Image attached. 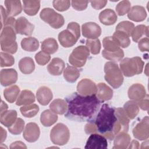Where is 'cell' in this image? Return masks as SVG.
Instances as JSON below:
<instances>
[{
  "label": "cell",
  "mask_w": 149,
  "mask_h": 149,
  "mask_svg": "<svg viewBox=\"0 0 149 149\" xmlns=\"http://www.w3.org/2000/svg\"><path fill=\"white\" fill-rule=\"evenodd\" d=\"M66 101L68 109L65 117L79 122L93 120L101 104L95 94L84 96L77 93L67 97Z\"/></svg>",
  "instance_id": "1"
},
{
  "label": "cell",
  "mask_w": 149,
  "mask_h": 149,
  "mask_svg": "<svg viewBox=\"0 0 149 149\" xmlns=\"http://www.w3.org/2000/svg\"><path fill=\"white\" fill-rule=\"evenodd\" d=\"M94 122L96 125L97 132L110 140L113 139L117 122L114 108L107 104H104Z\"/></svg>",
  "instance_id": "2"
},
{
  "label": "cell",
  "mask_w": 149,
  "mask_h": 149,
  "mask_svg": "<svg viewBox=\"0 0 149 149\" xmlns=\"http://www.w3.org/2000/svg\"><path fill=\"white\" fill-rule=\"evenodd\" d=\"M15 18L8 16L2 28L0 42L1 49L5 52L15 54L17 50V44L16 42V31Z\"/></svg>",
  "instance_id": "3"
},
{
  "label": "cell",
  "mask_w": 149,
  "mask_h": 149,
  "mask_svg": "<svg viewBox=\"0 0 149 149\" xmlns=\"http://www.w3.org/2000/svg\"><path fill=\"white\" fill-rule=\"evenodd\" d=\"M80 36V26L76 22H70L67 29L61 31L58 34V40L62 46L65 48L74 45Z\"/></svg>",
  "instance_id": "4"
},
{
  "label": "cell",
  "mask_w": 149,
  "mask_h": 149,
  "mask_svg": "<svg viewBox=\"0 0 149 149\" xmlns=\"http://www.w3.org/2000/svg\"><path fill=\"white\" fill-rule=\"evenodd\" d=\"M104 72L105 80L113 88H118L122 84L123 76L117 63L112 61L105 63Z\"/></svg>",
  "instance_id": "5"
},
{
  "label": "cell",
  "mask_w": 149,
  "mask_h": 149,
  "mask_svg": "<svg viewBox=\"0 0 149 149\" xmlns=\"http://www.w3.org/2000/svg\"><path fill=\"white\" fill-rule=\"evenodd\" d=\"M144 63L139 56L126 58L120 62V69L126 77H132L142 73Z\"/></svg>",
  "instance_id": "6"
},
{
  "label": "cell",
  "mask_w": 149,
  "mask_h": 149,
  "mask_svg": "<svg viewBox=\"0 0 149 149\" xmlns=\"http://www.w3.org/2000/svg\"><path fill=\"white\" fill-rule=\"evenodd\" d=\"M69 138V130L63 123H59L56 124L51 130L50 139L54 144L63 146L68 142Z\"/></svg>",
  "instance_id": "7"
},
{
  "label": "cell",
  "mask_w": 149,
  "mask_h": 149,
  "mask_svg": "<svg viewBox=\"0 0 149 149\" xmlns=\"http://www.w3.org/2000/svg\"><path fill=\"white\" fill-rule=\"evenodd\" d=\"M40 17L43 21L55 29L61 28L65 23L62 15L49 8H44L40 12Z\"/></svg>",
  "instance_id": "8"
},
{
  "label": "cell",
  "mask_w": 149,
  "mask_h": 149,
  "mask_svg": "<svg viewBox=\"0 0 149 149\" xmlns=\"http://www.w3.org/2000/svg\"><path fill=\"white\" fill-rule=\"evenodd\" d=\"M90 55V51L87 47L79 45L75 48L69 57V62L74 67L83 66Z\"/></svg>",
  "instance_id": "9"
},
{
  "label": "cell",
  "mask_w": 149,
  "mask_h": 149,
  "mask_svg": "<svg viewBox=\"0 0 149 149\" xmlns=\"http://www.w3.org/2000/svg\"><path fill=\"white\" fill-rule=\"evenodd\" d=\"M149 119L146 116L133 129V136L140 140H145L149 137Z\"/></svg>",
  "instance_id": "10"
},
{
  "label": "cell",
  "mask_w": 149,
  "mask_h": 149,
  "mask_svg": "<svg viewBox=\"0 0 149 149\" xmlns=\"http://www.w3.org/2000/svg\"><path fill=\"white\" fill-rule=\"evenodd\" d=\"M115 115L116 117L117 123L115 133L116 135L121 132H127L129 130V118L127 116L123 108H118L115 109Z\"/></svg>",
  "instance_id": "11"
},
{
  "label": "cell",
  "mask_w": 149,
  "mask_h": 149,
  "mask_svg": "<svg viewBox=\"0 0 149 149\" xmlns=\"http://www.w3.org/2000/svg\"><path fill=\"white\" fill-rule=\"evenodd\" d=\"M77 91L79 94L84 96L96 94L97 86L91 80L83 79L78 83Z\"/></svg>",
  "instance_id": "12"
},
{
  "label": "cell",
  "mask_w": 149,
  "mask_h": 149,
  "mask_svg": "<svg viewBox=\"0 0 149 149\" xmlns=\"http://www.w3.org/2000/svg\"><path fill=\"white\" fill-rule=\"evenodd\" d=\"M83 36L88 39H96L101 34L100 26L95 22H87L81 26Z\"/></svg>",
  "instance_id": "13"
},
{
  "label": "cell",
  "mask_w": 149,
  "mask_h": 149,
  "mask_svg": "<svg viewBox=\"0 0 149 149\" xmlns=\"http://www.w3.org/2000/svg\"><path fill=\"white\" fill-rule=\"evenodd\" d=\"M34 29V26L24 17H20L16 20L15 29L17 34L29 36L32 34Z\"/></svg>",
  "instance_id": "14"
},
{
  "label": "cell",
  "mask_w": 149,
  "mask_h": 149,
  "mask_svg": "<svg viewBox=\"0 0 149 149\" xmlns=\"http://www.w3.org/2000/svg\"><path fill=\"white\" fill-rule=\"evenodd\" d=\"M108 142L107 139L102 135L92 133L87 141L85 148H107Z\"/></svg>",
  "instance_id": "15"
},
{
  "label": "cell",
  "mask_w": 149,
  "mask_h": 149,
  "mask_svg": "<svg viewBox=\"0 0 149 149\" xmlns=\"http://www.w3.org/2000/svg\"><path fill=\"white\" fill-rule=\"evenodd\" d=\"M40 135V130L37 124L34 122L27 123L23 131V136L28 142L33 143L36 141Z\"/></svg>",
  "instance_id": "16"
},
{
  "label": "cell",
  "mask_w": 149,
  "mask_h": 149,
  "mask_svg": "<svg viewBox=\"0 0 149 149\" xmlns=\"http://www.w3.org/2000/svg\"><path fill=\"white\" fill-rule=\"evenodd\" d=\"M17 73L14 69H3L0 73L1 84L3 86H10L16 82Z\"/></svg>",
  "instance_id": "17"
},
{
  "label": "cell",
  "mask_w": 149,
  "mask_h": 149,
  "mask_svg": "<svg viewBox=\"0 0 149 149\" xmlns=\"http://www.w3.org/2000/svg\"><path fill=\"white\" fill-rule=\"evenodd\" d=\"M128 97L130 100L139 101L146 96V91L143 85L140 83L132 84L128 90Z\"/></svg>",
  "instance_id": "18"
},
{
  "label": "cell",
  "mask_w": 149,
  "mask_h": 149,
  "mask_svg": "<svg viewBox=\"0 0 149 149\" xmlns=\"http://www.w3.org/2000/svg\"><path fill=\"white\" fill-rule=\"evenodd\" d=\"M131 141L130 135L125 132L118 133L114 139L113 148L125 149L129 147Z\"/></svg>",
  "instance_id": "19"
},
{
  "label": "cell",
  "mask_w": 149,
  "mask_h": 149,
  "mask_svg": "<svg viewBox=\"0 0 149 149\" xmlns=\"http://www.w3.org/2000/svg\"><path fill=\"white\" fill-rule=\"evenodd\" d=\"M127 17L129 19L134 22H142L146 18L147 13L143 6L136 5L133 6L129 10Z\"/></svg>",
  "instance_id": "20"
},
{
  "label": "cell",
  "mask_w": 149,
  "mask_h": 149,
  "mask_svg": "<svg viewBox=\"0 0 149 149\" xmlns=\"http://www.w3.org/2000/svg\"><path fill=\"white\" fill-rule=\"evenodd\" d=\"M53 95L51 90L48 87H40L36 93V98L38 102L42 105H47L52 99Z\"/></svg>",
  "instance_id": "21"
},
{
  "label": "cell",
  "mask_w": 149,
  "mask_h": 149,
  "mask_svg": "<svg viewBox=\"0 0 149 149\" xmlns=\"http://www.w3.org/2000/svg\"><path fill=\"white\" fill-rule=\"evenodd\" d=\"M97 97L101 101L111 100L113 97V90L104 83H100L97 86Z\"/></svg>",
  "instance_id": "22"
},
{
  "label": "cell",
  "mask_w": 149,
  "mask_h": 149,
  "mask_svg": "<svg viewBox=\"0 0 149 149\" xmlns=\"http://www.w3.org/2000/svg\"><path fill=\"white\" fill-rule=\"evenodd\" d=\"M65 68V62L59 58H53L47 66L48 72L54 76L61 75Z\"/></svg>",
  "instance_id": "23"
},
{
  "label": "cell",
  "mask_w": 149,
  "mask_h": 149,
  "mask_svg": "<svg viewBox=\"0 0 149 149\" xmlns=\"http://www.w3.org/2000/svg\"><path fill=\"white\" fill-rule=\"evenodd\" d=\"M99 20L104 25H112L117 21V15L114 10L111 9H106L100 12Z\"/></svg>",
  "instance_id": "24"
},
{
  "label": "cell",
  "mask_w": 149,
  "mask_h": 149,
  "mask_svg": "<svg viewBox=\"0 0 149 149\" xmlns=\"http://www.w3.org/2000/svg\"><path fill=\"white\" fill-rule=\"evenodd\" d=\"M4 3L6 8V13L9 16H17L22 11V6L20 1L6 0Z\"/></svg>",
  "instance_id": "25"
},
{
  "label": "cell",
  "mask_w": 149,
  "mask_h": 149,
  "mask_svg": "<svg viewBox=\"0 0 149 149\" xmlns=\"http://www.w3.org/2000/svg\"><path fill=\"white\" fill-rule=\"evenodd\" d=\"M0 116L1 124L9 127L15 122L17 119V112L15 110H6L1 113Z\"/></svg>",
  "instance_id": "26"
},
{
  "label": "cell",
  "mask_w": 149,
  "mask_h": 149,
  "mask_svg": "<svg viewBox=\"0 0 149 149\" xmlns=\"http://www.w3.org/2000/svg\"><path fill=\"white\" fill-rule=\"evenodd\" d=\"M34 101L35 96L34 94L30 90H24L21 91L20 95L17 97L16 105L18 106L27 105L31 104Z\"/></svg>",
  "instance_id": "27"
},
{
  "label": "cell",
  "mask_w": 149,
  "mask_h": 149,
  "mask_svg": "<svg viewBox=\"0 0 149 149\" xmlns=\"http://www.w3.org/2000/svg\"><path fill=\"white\" fill-rule=\"evenodd\" d=\"M58 120L56 113L51 110L47 109L44 111L40 116V122L41 124L45 127H49L54 125Z\"/></svg>",
  "instance_id": "28"
},
{
  "label": "cell",
  "mask_w": 149,
  "mask_h": 149,
  "mask_svg": "<svg viewBox=\"0 0 149 149\" xmlns=\"http://www.w3.org/2000/svg\"><path fill=\"white\" fill-rule=\"evenodd\" d=\"M19 68L23 74H30L35 69L34 61L30 57H24L19 61Z\"/></svg>",
  "instance_id": "29"
},
{
  "label": "cell",
  "mask_w": 149,
  "mask_h": 149,
  "mask_svg": "<svg viewBox=\"0 0 149 149\" xmlns=\"http://www.w3.org/2000/svg\"><path fill=\"white\" fill-rule=\"evenodd\" d=\"M24 12L29 16H34L38 12L40 8V1H23Z\"/></svg>",
  "instance_id": "30"
},
{
  "label": "cell",
  "mask_w": 149,
  "mask_h": 149,
  "mask_svg": "<svg viewBox=\"0 0 149 149\" xmlns=\"http://www.w3.org/2000/svg\"><path fill=\"white\" fill-rule=\"evenodd\" d=\"M50 109L56 114L63 115L66 112L68 104L66 101L62 99H55L49 105Z\"/></svg>",
  "instance_id": "31"
},
{
  "label": "cell",
  "mask_w": 149,
  "mask_h": 149,
  "mask_svg": "<svg viewBox=\"0 0 149 149\" xmlns=\"http://www.w3.org/2000/svg\"><path fill=\"white\" fill-rule=\"evenodd\" d=\"M123 109L128 118L130 119H134L139 112V107L137 102L134 100L127 101L124 104Z\"/></svg>",
  "instance_id": "32"
},
{
  "label": "cell",
  "mask_w": 149,
  "mask_h": 149,
  "mask_svg": "<svg viewBox=\"0 0 149 149\" xmlns=\"http://www.w3.org/2000/svg\"><path fill=\"white\" fill-rule=\"evenodd\" d=\"M21 47L26 51L34 52L38 49L39 42L37 39L33 37L24 38L21 41Z\"/></svg>",
  "instance_id": "33"
},
{
  "label": "cell",
  "mask_w": 149,
  "mask_h": 149,
  "mask_svg": "<svg viewBox=\"0 0 149 149\" xmlns=\"http://www.w3.org/2000/svg\"><path fill=\"white\" fill-rule=\"evenodd\" d=\"M41 50L48 54H52L56 52L58 49V44L55 39L48 38L44 40L41 44Z\"/></svg>",
  "instance_id": "34"
},
{
  "label": "cell",
  "mask_w": 149,
  "mask_h": 149,
  "mask_svg": "<svg viewBox=\"0 0 149 149\" xmlns=\"http://www.w3.org/2000/svg\"><path fill=\"white\" fill-rule=\"evenodd\" d=\"M80 76V71L74 66H68L63 72L65 79L69 83H74Z\"/></svg>",
  "instance_id": "35"
},
{
  "label": "cell",
  "mask_w": 149,
  "mask_h": 149,
  "mask_svg": "<svg viewBox=\"0 0 149 149\" xmlns=\"http://www.w3.org/2000/svg\"><path fill=\"white\" fill-rule=\"evenodd\" d=\"M112 37L120 47L123 48H127L130 44L129 36L126 33L122 31L116 30Z\"/></svg>",
  "instance_id": "36"
},
{
  "label": "cell",
  "mask_w": 149,
  "mask_h": 149,
  "mask_svg": "<svg viewBox=\"0 0 149 149\" xmlns=\"http://www.w3.org/2000/svg\"><path fill=\"white\" fill-rule=\"evenodd\" d=\"M20 93V88L16 85H13L5 88L3 91V96L5 100L10 102H14Z\"/></svg>",
  "instance_id": "37"
},
{
  "label": "cell",
  "mask_w": 149,
  "mask_h": 149,
  "mask_svg": "<svg viewBox=\"0 0 149 149\" xmlns=\"http://www.w3.org/2000/svg\"><path fill=\"white\" fill-rule=\"evenodd\" d=\"M130 36L132 37V40L134 42H137L142 37V36H146L147 37H148V27L143 24L138 25L134 27Z\"/></svg>",
  "instance_id": "38"
},
{
  "label": "cell",
  "mask_w": 149,
  "mask_h": 149,
  "mask_svg": "<svg viewBox=\"0 0 149 149\" xmlns=\"http://www.w3.org/2000/svg\"><path fill=\"white\" fill-rule=\"evenodd\" d=\"M22 115L26 118H33L35 116L39 111V107L35 104L23 105L20 108Z\"/></svg>",
  "instance_id": "39"
},
{
  "label": "cell",
  "mask_w": 149,
  "mask_h": 149,
  "mask_svg": "<svg viewBox=\"0 0 149 149\" xmlns=\"http://www.w3.org/2000/svg\"><path fill=\"white\" fill-rule=\"evenodd\" d=\"M102 44L104 49L108 52H115L120 49L113 37L111 36L105 37L102 40Z\"/></svg>",
  "instance_id": "40"
},
{
  "label": "cell",
  "mask_w": 149,
  "mask_h": 149,
  "mask_svg": "<svg viewBox=\"0 0 149 149\" xmlns=\"http://www.w3.org/2000/svg\"><path fill=\"white\" fill-rule=\"evenodd\" d=\"M102 55L104 58L108 60L112 61V62H118L121 61L123 58L124 52L121 48L115 52H108L103 49Z\"/></svg>",
  "instance_id": "41"
},
{
  "label": "cell",
  "mask_w": 149,
  "mask_h": 149,
  "mask_svg": "<svg viewBox=\"0 0 149 149\" xmlns=\"http://www.w3.org/2000/svg\"><path fill=\"white\" fill-rule=\"evenodd\" d=\"M86 44V47L92 54L97 55L100 53L101 49V42L99 39H87Z\"/></svg>",
  "instance_id": "42"
},
{
  "label": "cell",
  "mask_w": 149,
  "mask_h": 149,
  "mask_svg": "<svg viewBox=\"0 0 149 149\" xmlns=\"http://www.w3.org/2000/svg\"><path fill=\"white\" fill-rule=\"evenodd\" d=\"M24 121L22 118H17L15 122L10 127H8L9 132L13 134H19L23 130Z\"/></svg>",
  "instance_id": "43"
},
{
  "label": "cell",
  "mask_w": 149,
  "mask_h": 149,
  "mask_svg": "<svg viewBox=\"0 0 149 149\" xmlns=\"http://www.w3.org/2000/svg\"><path fill=\"white\" fill-rule=\"evenodd\" d=\"M134 27V25L133 23L129 21H122L116 26V30L125 32L130 37Z\"/></svg>",
  "instance_id": "44"
},
{
  "label": "cell",
  "mask_w": 149,
  "mask_h": 149,
  "mask_svg": "<svg viewBox=\"0 0 149 149\" xmlns=\"http://www.w3.org/2000/svg\"><path fill=\"white\" fill-rule=\"evenodd\" d=\"M131 3L129 1H122L116 6V11L118 15L123 16L129 12L130 9Z\"/></svg>",
  "instance_id": "45"
},
{
  "label": "cell",
  "mask_w": 149,
  "mask_h": 149,
  "mask_svg": "<svg viewBox=\"0 0 149 149\" xmlns=\"http://www.w3.org/2000/svg\"><path fill=\"white\" fill-rule=\"evenodd\" d=\"M15 63L14 57L9 53L1 52V66L8 67L12 66Z\"/></svg>",
  "instance_id": "46"
},
{
  "label": "cell",
  "mask_w": 149,
  "mask_h": 149,
  "mask_svg": "<svg viewBox=\"0 0 149 149\" xmlns=\"http://www.w3.org/2000/svg\"><path fill=\"white\" fill-rule=\"evenodd\" d=\"M50 59V55L42 51L38 52L35 55V59L37 63L42 66L46 65L49 61Z\"/></svg>",
  "instance_id": "47"
},
{
  "label": "cell",
  "mask_w": 149,
  "mask_h": 149,
  "mask_svg": "<svg viewBox=\"0 0 149 149\" xmlns=\"http://www.w3.org/2000/svg\"><path fill=\"white\" fill-rule=\"evenodd\" d=\"M70 1H53L52 4L56 10L63 12L68 10L70 6Z\"/></svg>",
  "instance_id": "48"
},
{
  "label": "cell",
  "mask_w": 149,
  "mask_h": 149,
  "mask_svg": "<svg viewBox=\"0 0 149 149\" xmlns=\"http://www.w3.org/2000/svg\"><path fill=\"white\" fill-rule=\"evenodd\" d=\"M88 1H72L71 4L73 8L77 10H85L88 5Z\"/></svg>",
  "instance_id": "49"
},
{
  "label": "cell",
  "mask_w": 149,
  "mask_h": 149,
  "mask_svg": "<svg viewBox=\"0 0 149 149\" xmlns=\"http://www.w3.org/2000/svg\"><path fill=\"white\" fill-rule=\"evenodd\" d=\"M138 47L140 51L145 52L149 50V39L148 37H144L138 42Z\"/></svg>",
  "instance_id": "50"
},
{
  "label": "cell",
  "mask_w": 149,
  "mask_h": 149,
  "mask_svg": "<svg viewBox=\"0 0 149 149\" xmlns=\"http://www.w3.org/2000/svg\"><path fill=\"white\" fill-rule=\"evenodd\" d=\"M85 132L87 134H91L97 132V129L96 125L93 122V120L90 121L88 123H87L84 127Z\"/></svg>",
  "instance_id": "51"
},
{
  "label": "cell",
  "mask_w": 149,
  "mask_h": 149,
  "mask_svg": "<svg viewBox=\"0 0 149 149\" xmlns=\"http://www.w3.org/2000/svg\"><path fill=\"white\" fill-rule=\"evenodd\" d=\"M137 102L138 106L141 109H143L144 111H148V110L149 101H148V95H146V97H144V98L138 101Z\"/></svg>",
  "instance_id": "52"
},
{
  "label": "cell",
  "mask_w": 149,
  "mask_h": 149,
  "mask_svg": "<svg viewBox=\"0 0 149 149\" xmlns=\"http://www.w3.org/2000/svg\"><path fill=\"white\" fill-rule=\"evenodd\" d=\"M91 6L95 9L99 10L103 8L107 3V1H90Z\"/></svg>",
  "instance_id": "53"
},
{
  "label": "cell",
  "mask_w": 149,
  "mask_h": 149,
  "mask_svg": "<svg viewBox=\"0 0 149 149\" xmlns=\"http://www.w3.org/2000/svg\"><path fill=\"white\" fill-rule=\"evenodd\" d=\"M1 29H2L8 16H7L8 14L6 13V11H5V10L4 9L2 5L1 6Z\"/></svg>",
  "instance_id": "54"
},
{
  "label": "cell",
  "mask_w": 149,
  "mask_h": 149,
  "mask_svg": "<svg viewBox=\"0 0 149 149\" xmlns=\"http://www.w3.org/2000/svg\"><path fill=\"white\" fill-rule=\"evenodd\" d=\"M10 148H26L27 147L26 146L25 144L22 141H15L14 143H12L10 146Z\"/></svg>",
  "instance_id": "55"
},
{
  "label": "cell",
  "mask_w": 149,
  "mask_h": 149,
  "mask_svg": "<svg viewBox=\"0 0 149 149\" xmlns=\"http://www.w3.org/2000/svg\"><path fill=\"white\" fill-rule=\"evenodd\" d=\"M1 143L3 142L6 137V132L2 127H1Z\"/></svg>",
  "instance_id": "56"
},
{
  "label": "cell",
  "mask_w": 149,
  "mask_h": 149,
  "mask_svg": "<svg viewBox=\"0 0 149 149\" xmlns=\"http://www.w3.org/2000/svg\"><path fill=\"white\" fill-rule=\"evenodd\" d=\"M139 143L137 141L134 140L132 141V143L130 144V146H129L128 148H138L139 147Z\"/></svg>",
  "instance_id": "57"
},
{
  "label": "cell",
  "mask_w": 149,
  "mask_h": 149,
  "mask_svg": "<svg viewBox=\"0 0 149 149\" xmlns=\"http://www.w3.org/2000/svg\"><path fill=\"white\" fill-rule=\"evenodd\" d=\"M8 109V105L6 103H5L3 101H1V113L6 111Z\"/></svg>",
  "instance_id": "58"
}]
</instances>
